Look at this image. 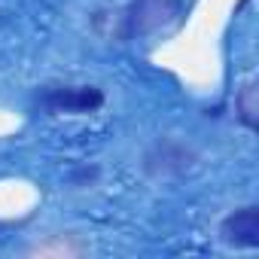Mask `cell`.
<instances>
[{
	"label": "cell",
	"mask_w": 259,
	"mask_h": 259,
	"mask_svg": "<svg viewBox=\"0 0 259 259\" xmlns=\"http://www.w3.org/2000/svg\"><path fill=\"white\" fill-rule=\"evenodd\" d=\"M186 13L183 0H132V7L125 13V25H122V37L125 40H141L159 31H168L171 25H177Z\"/></svg>",
	"instance_id": "cell-1"
},
{
	"label": "cell",
	"mask_w": 259,
	"mask_h": 259,
	"mask_svg": "<svg viewBox=\"0 0 259 259\" xmlns=\"http://www.w3.org/2000/svg\"><path fill=\"white\" fill-rule=\"evenodd\" d=\"M104 92L98 85H46L37 92V104L52 116H89L104 107Z\"/></svg>",
	"instance_id": "cell-2"
},
{
	"label": "cell",
	"mask_w": 259,
	"mask_h": 259,
	"mask_svg": "<svg viewBox=\"0 0 259 259\" xmlns=\"http://www.w3.org/2000/svg\"><path fill=\"white\" fill-rule=\"evenodd\" d=\"M195 162H198V153L189 144L165 135L144 153V174H150V177H174V174L189 171Z\"/></svg>",
	"instance_id": "cell-3"
},
{
	"label": "cell",
	"mask_w": 259,
	"mask_h": 259,
	"mask_svg": "<svg viewBox=\"0 0 259 259\" xmlns=\"http://www.w3.org/2000/svg\"><path fill=\"white\" fill-rule=\"evenodd\" d=\"M220 241L235 250H256L259 247V207L244 204L220 220Z\"/></svg>",
	"instance_id": "cell-4"
},
{
	"label": "cell",
	"mask_w": 259,
	"mask_h": 259,
	"mask_svg": "<svg viewBox=\"0 0 259 259\" xmlns=\"http://www.w3.org/2000/svg\"><path fill=\"white\" fill-rule=\"evenodd\" d=\"M235 110H238V122L247 128V132H256V125H259V89H256L253 79H247L238 89Z\"/></svg>",
	"instance_id": "cell-5"
},
{
	"label": "cell",
	"mask_w": 259,
	"mask_h": 259,
	"mask_svg": "<svg viewBox=\"0 0 259 259\" xmlns=\"http://www.w3.org/2000/svg\"><path fill=\"white\" fill-rule=\"evenodd\" d=\"M95 177H98V168H79V171L70 177V183H73V186H79V183H92Z\"/></svg>",
	"instance_id": "cell-6"
}]
</instances>
